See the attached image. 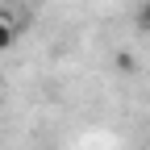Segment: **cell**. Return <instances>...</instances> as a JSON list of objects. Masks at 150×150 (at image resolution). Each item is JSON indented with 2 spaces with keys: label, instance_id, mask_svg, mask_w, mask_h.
Instances as JSON below:
<instances>
[{
  "label": "cell",
  "instance_id": "2",
  "mask_svg": "<svg viewBox=\"0 0 150 150\" xmlns=\"http://www.w3.org/2000/svg\"><path fill=\"white\" fill-rule=\"evenodd\" d=\"M138 25L150 33V0H142V8H138Z\"/></svg>",
  "mask_w": 150,
  "mask_h": 150
},
{
  "label": "cell",
  "instance_id": "3",
  "mask_svg": "<svg viewBox=\"0 0 150 150\" xmlns=\"http://www.w3.org/2000/svg\"><path fill=\"white\" fill-rule=\"evenodd\" d=\"M4 13H8V8H4V4H0V17H4Z\"/></svg>",
  "mask_w": 150,
  "mask_h": 150
},
{
  "label": "cell",
  "instance_id": "1",
  "mask_svg": "<svg viewBox=\"0 0 150 150\" xmlns=\"http://www.w3.org/2000/svg\"><path fill=\"white\" fill-rule=\"evenodd\" d=\"M17 46V21H13V13L0 17V50H13Z\"/></svg>",
  "mask_w": 150,
  "mask_h": 150
}]
</instances>
